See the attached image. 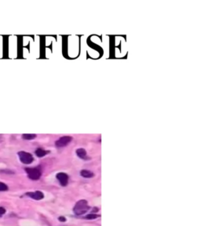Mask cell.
I'll use <instances>...</instances> for the list:
<instances>
[{
  "label": "cell",
  "instance_id": "30bf717a",
  "mask_svg": "<svg viewBox=\"0 0 201 226\" xmlns=\"http://www.w3.org/2000/svg\"><path fill=\"white\" fill-rule=\"evenodd\" d=\"M22 138L24 140H33L36 138V134H23L22 135Z\"/></svg>",
  "mask_w": 201,
  "mask_h": 226
},
{
  "label": "cell",
  "instance_id": "8fae6325",
  "mask_svg": "<svg viewBox=\"0 0 201 226\" xmlns=\"http://www.w3.org/2000/svg\"><path fill=\"white\" fill-rule=\"evenodd\" d=\"M98 215H97L96 214H88V215H87V216L85 217L86 219H88V220H93V219H95V218H98Z\"/></svg>",
  "mask_w": 201,
  "mask_h": 226
},
{
  "label": "cell",
  "instance_id": "52a82bcc",
  "mask_svg": "<svg viewBox=\"0 0 201 226\" xmlns=\"http://www.w3.org/2000/svg\"><path fill=\"white\" fill-rule=\"evenodd\" d=\"M80 175L85 177V178H90V177H94V173L91 171H90V170H83L82 171L80 172Z\"/></svg>",
  "mask_w": 201,
  "mask_h": 226
},
{
  "label": "cell",
  "instance_id": "9c48e42d",
  "mask_svg": "<svg viewBox=\"0 0 201 226\" xmlns=\"http://www.w3.org/2000/svg\"><path fill=\"white\" fill-rule=\"evenodd\" d=\"M47 153H48L47 151L42 149V148H38V149L36 151V155L38 157L44 156H46Z\"/></svg>",
  "mask_w": 201,
  "mask_h": 226
},
{
  "label": "cell",
  "instance_id": "6da1fadb",
  "mask_svg": "<svg viewBox=\"0 0 201 226\" xmlns=\"http://www.w3.org/2000/svg\"><path fill=\"white\" fill-rule=\"evenodd\" d=\"M89 209H90V207L88 206L87 201L82 199V200H79L76 203L73 211L76 215H82V214L87 213Z\"/></svg>",
  "mask_w": 201,
  "mask_h": 226
},
{
  "label": "cell",
  "instance_id": "ba28073f",
  "mask_svg": "<svg viewBox=\"0 0 201 226\" xmlns=\"http://www.w3.org/2000/svg\"><path fill=\"white\" fill-rule=\"evenodd\" d=\"M76 154L80 159H83V160H86V157H87V151H86L85 149L83 148H79V149L76 150Z\"/></svg>",
  "mask_w": 201,
  "mask_h": 226
},
{
  "label": "cell",
  "instance_id": "4fadbf2b",
  "mask_svg": "<svg viewBox=\"0 0 201 226\" xmlns=\"http://www.w3.org/2000/svg\"><path fill=\"white\" fill-rule=\"evenodd\" d=\"M6 211L5 208L2 207H0V217L3 216L4 214H6Z\"/></svg>",
  "mask_w": 201,
  "mask_h": 226
},
{
  "label": "cell",
  "instance_id": "8992f818",
  "mask_svg": "<svg viewBox=\"0 0 201 226\" xmlns=\"http://www.w3.org/2000/svg\"><path fill=\"white\" fill-rule=\"evenodd\" d=\"M28 196L31 197L32 199H36V200H41V199H43L44 197V195L42 192L40 191H36V192H27L26 193Z\"/></svg>",
  "mask_w": 201,
  "mask_h": 226
},
{
  "label": "cell",
  "instance_id": "7c38bea8",
  "mask_svg": "<svg viewBox=\"0 0 201 226\" xmlns=\"http://www.w3.org/2000/svg\"><path fill=\"white\" fill-rule=\"evenodd\" d=\"M8 190V186L6 184L0 182V192H4V191Z\"/></svg>",
  "mask_w": 201,
  "mask_h": 226
},
{
  "label": "cell",
  "instance_id": "3957f363",
  "mask_svg": "<svg viewBox=\"0 0 201 226\" xmlns=\"http://www.w3.org/2000/svg\"><path fill=\"white\" fill-rule=\"evenodd\" d=\"M18 156L21 163H24V164H30L34 160L32 156L30 153L26 152V151H19Z\"/></svg>",
  "mask_w": 201,
  "mask_h": 226
},
{
  "label": "cell",
  "instance_id": "7a4b0ae2",
  "mask_svg": "<svg viewBox=\"0 0 201 226\" xmlns=\"http://www.w3.org/2000/svg\"><path fill=\"white\" fill-rule=\"evenodd\" d=\"M25 171L27 172L29 178L32 180L36 181L41 177V170L39 168H26Z\"/></svg>",
  "mask_w": 201,
  "mask_h": 226
},
{
  "label": "cell",
  "instance_id": "277c9868",
  "mask_svg": "<svg viewBox=\"0 0 201 226\" xmlns=\"http://www.w3.org/2000/svg\"><path fill=\"white\" fill-rule=\"evenodd\" d=\"M72 137L69 136L62 137V138H61L58 141H57L56 142H55V145H56L57 147L62 148V147L66 146L68 143H70L72 141Z\"/></svg>",
  "mask_w": 201,
  "mask_h": 226
},
{
  "label": "cell",
  "instance_id": "5bb4252c",
  "mask_svg": "<svg viewBox=\"0 0 201 226\" xmlns=\"http://www.w3.org/2000/svg\"><path fill=\"white\" fill-rule=\"evenodd\" d=\"M59 221H66V218H64V217H60Z\"/></svg>",
  "mask_w": 201,
  "mask_h": 226
},
{
  "label": "cell",
  "instance_id": "5b68a950",
  "mask_svg": "<svg viewBox=\"0 0 201 226\" xmlns=\"http://www.w3.org/2000/svg\"><path fill=\"white\" fill-rule=\"evenodd\" d=\"M56 177L62 186H66L68 182V176L65 173H58Z\"/></svg>",
  "mask_w": 201,
  "mask_h": 226
}]
</instances>
